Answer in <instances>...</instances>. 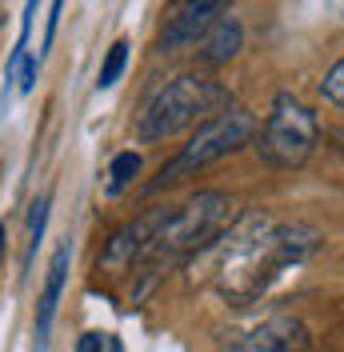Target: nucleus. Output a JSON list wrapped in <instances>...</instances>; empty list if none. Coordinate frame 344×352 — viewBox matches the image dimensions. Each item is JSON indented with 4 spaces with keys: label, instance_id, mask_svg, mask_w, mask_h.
<instances>
[{
    "label": "nucleus",
    "instance_id": "14",
    "mask_svg": "<svg viewBox=\"0 0 344 352\" xmlns=\"http://www.w3.org/2000/svg\"><path fill=\"white\" fill-rule=\"evenodd\" d=\"M44 220H48V197H41L32 204V212H28V236H32V252H36V244L44 241Z\"/></svg>",
    "mask_w": 344,
    "mask_h": 352
},
{
    "label": "nucleus",
    "instance_id": "17",
    "mask_svg": "<svg viewBox=\"0 0 344 352\" xmlns=\"http://www.w3.org/2000/svg\"><path fill=\"white\" fill-rule=\"evenodd\" d=\"M4 244H8V232H4V228H0V248H4Z\"/></svg>",
    "mask_w": 344,
    "mask_h": 352
},
{
    "label": "nucleus",
    "instance_id": "4",
    "mask_svg": "<svg viewBox=\"0 0 344 352\" xmlns=\"http://www.w3.org/2000/svg\"><path fill=\"white\" fill-rule=\"evenodd\" d=\"M237 220V200L228 192H196L193 200H184L180 208H172L164 228L156 232V244H152V261L149 264H172L180 256H189L204 244L220 241L228 232V224Z\"/></svg>",
    "mask_w": 344,
    "mask_h": 352
},
{
    "label": "nucleus",
    "instance_id": "2",
    "mask_svg": "<svg viewBox=\"0 0 344 352\" xmlns=\"http://www.w3.org/2000/svg\"><path fill=\"white\" fill-rule=\"evenodd\" d=\"M228 109V92L220 80L213 76H200V72H184V76H172L169 85L152 96L140 120H136V140L140 144H160L172 140L184 129H193L196 120H213V112Z\"/></svg>",
    "mask_w": 344,
    "mask_h": 352
},
{
    "label": "nucleus",
    "instance_id": "13",
    "mask_svg": "<svg viewBox=\"0 0 344 352\" xmlns=\"http://www.w3.org/2000/svg\"><path fill=\"white\" fill-rule=\"evenodd\" d=\"M321 96L328 100V104H336V109H344V56L336 60V65L324 72L321 80Z\"/></svg>",
    "mask_w": 344,
    "mask_h": 352
},
{
    "label": "nucleus",
    "instance_id": "10",
    "mask_svg": "<svg viewBox=\"0 0 344 352\" xmlns=\"http://www.w3.org/2000/svg\"><path fill=\"white\" fill-rule=\"evenodd\" d=\"M240 48H244V24H240L233 12H224V16L208 28V36L200 41L196 56H200L204 65H228Z\"/></svg>",
    "mask_w": 344,
    "mask_h": 352
},
{
    "label": "nucleus",
    "instance_id": "3",
    "mask_svg": "<svg viewBox=\"0 0 344 352\" xmlns=\"http://www.w3.org/2000/svg\"><path fill=\"white\" fill-rule=\"evenodd\" d=\"M257 132H260L257 112L240 109V104H228L224 112H216L213 120H204V124L189 136V144L160 168V176L152 180L149 188L160 192V188H169V184H176V180L200 173V168H208V164H216V160L240 153V148H248V144L257 140Z\"/></svg>",
    "mask_w": 344,
    "mask_h": 352
},
{
    "label": "nucleus",
    "instance_id": "9",
    "mask_svg": "<svg viewBox=\"0 0 344 352\" xmlns=\"http://www.w3.org/2000/svg\"><path fill=\"white\" fill-rule=\"evenodd\" d=\"M68 261H72V248H68V241H61L56 252H52V261H48V280H44L41 305H36V336H41V344L48 340L52 320H56V305H61V292H65Z\"/></svg>",
    "mask_w": 344,
    "mask_h": 352
},
{
    "label": "nucleus",
    "instance_id": "8",
    "mask_svg": "<svg viewBox=\"0 0 344 352\" xmlns=\"http://www.w3.org/2000/svg\"><path fill=\"white\" fill-rule=\"evenodd\" d=\"M308 329H304L297 316H272L257 324L252 332H244L240 340L228 344V352H308Z\"/></svg>",
    "mask_w": 344,
    "mask_h": 352
},
{
    "label": "nucleus",
    "instance_id": "12",
    "mask_svg": "<svg viewBox=\"0 0 344 352\" xmlns=\"http://www.w3.org/2000/svg\"><path fill=\"white\" fill-rule=\"evenodd\" d=\"M140 173V156L136 153H120L108 168V192H120L125 184H132V176Z\"/></svg>",
    "mask_w": 344,
    "mask_h": 352
},
{
    "label": "nucleus",
    "instance_id": "5",
    "mask_svg": "<svg viewBox=\"0 0 344 352\" xmlns=\"http://www.w3.org/2000/svg\"><path fill=\"white\" fill-rule=\"evenodd\" d=\"M316 144H321V116L292 92H280L272 100L264 129L252 140L257 156L268 168H301Z\"/></svg>",
    "mask_w": 344,
    "mask_h": 352
},
{
    "label": "nucleus",
    "instance_id": "16",
    "mask_svg": "<svg viewBox=\"0 0 344 352\" xmlns=\"http://www.w3.org/2000/svg\"><path fill=\"white\" fill-rule=\"evenodd\" d=\"M32 85H36V60H24V80H21V88L28 92Z\"/></svg>",
    "mask_w": 344,
    "mask_h": 352
},
{
    "label": "nucleus",
    "instance_id": "1",
    "mask_svg": "<svg viewBox=\"0 0 344 352\" xmlns=\"http://www.w3.org/2000/svg\"><path fill=\"white\" fill-rule=\"evenodd\" d=\"M316 241L321 232L308 224H277L272 217L237 220L216 248V292L233 305H252L284 272H292L316 248Z\"/></svg>",
    "mask_w": 344,
    "mask_h": 352
},
{
    "label": "nucleus",
    "instance_id": "6",
    "mask_svg": "<svg viewBox=\"0 0 344 352\" xmlns=\"http://www.w3.org/2000/svg\"><path fill=\"white\" fill-rule=\"evenodd\" d=\"M169 212H172V204L149 208V212H140L136 220L120 224V228L108 236L105 252H100V268H105L108 276H125V272L144 268V264L152 261V244H156V232L164 228Z\"/></svg>",
    "mask_w": 344,
    "mask_h": 352
},
{
    "label": "nucleus",
    "instance_id": "15",
    "mask_svg": "<svg viewBox=\"0 0 344 352\" xmlns=\"http://www.w3.org/2000/svg\"><path fill=\"white\" fill-rule=\"evenodd\" d=\"M105 349H108L105 332H85V336L76 340V352H105Z\"/></svg>",
    "mask_w": 344,
    "mask_h": 352
},
{
    "label": "nucleus",
    "instance_id": "11",
    "mask_svg": "<svg viewBox=\"0 0 344 352\" xmlns=\"http://www.w3.org/2000/svg\"><path fill=\"white\" fill-rule=\"evenodd\" d=\"M125 65H129V41H116L112 48H108L105 65H100V80H96V88H112L116 80H120Z\"/></svg>",
    "mask_w": 344,
    "mask_h": 352
},
{
    "label": "nucleus",
    "instance_id": "7",
    "mask_svg": "<svg viewBox=\"0 0 344 352\" xmlns=\"http://www.w3.org/2000/svg\"><path fill=\"white\" fill-rule=\"evenodd\" d=\"M224 12H228V8L216 4V0H189V4H176L172 16L164 21V28H160V52H176V48H193V44H200L204 36H208V28H213Z\"/></svg>",
    "mask_w": 344,
    "mask_h": 352
}]
</instances>
